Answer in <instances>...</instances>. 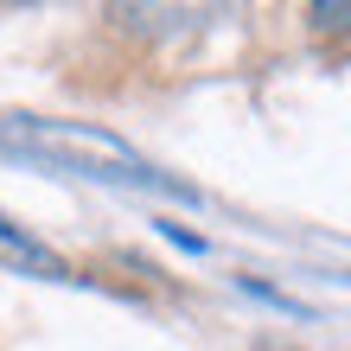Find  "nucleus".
Listing matches in <instances>:
<instances>
[{"label":"nucleus","mask_w":351,"mask_h":351,"mask_svg":"<svg viewBox=\"0 0 351 351\" xmlns=\"http://www.w3.org/2000/svg\"><path fill=\"white\" fill-rule=\"evenodd\" d=\"M313 26H326V32H351V0H319V7H313Z\"/></svg>","instance_id":"obj_1"}]
</instances>
